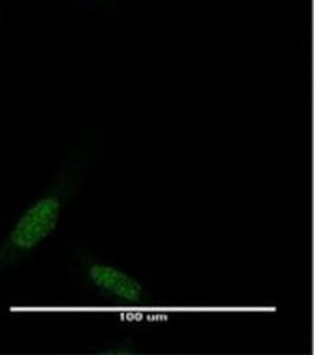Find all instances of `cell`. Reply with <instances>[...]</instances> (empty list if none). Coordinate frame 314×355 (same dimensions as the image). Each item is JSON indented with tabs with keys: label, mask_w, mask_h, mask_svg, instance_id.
<instances>
[{
	"label": "cell",
	"mask_w": 314,
	"mask_h": 355,
	"mask_svg": "<svg viewBox=\"0 0 314 355\" xmlns=\"http://www.w3.org/2000/svg\"><path fill=\"white\" fill-rule=\"evenodd\" d=\"M76 8L103 13L113 18H123L132 12V0H64Z\"/></svg>",
	"instance_id": "3"
},
{
	"label": "cell",
	"mask_w": 314,
	"mask_h": 355,
	"mask_svg": "<svg viewBox=\"0 0 314 355\" xmlns=\"http://www.w3.org/2000/svg\"><path fill=\"white\" fill-rule=\"evenodd\" d=\"M3 19V0H0V22Z\"/></svg>",
	"instance_id": "4"
},
{
	"label": "cell",
	"mask_w": 314,
	"mask_h": 355,
	"mask_svg": "<svg viewBox=\"0 0 314 355\" xmlns=\"http://www.w3.org/2000/svg\"><path fill=\"white\" fill-rule=\"evenodd\" d=\"M71 258L78 279L107 303L122 308H151L155 304L157 300L139 279L105 261L86 244L76 245Z\"/></svg>",
	"instance_id": "2"
},
{
	"label": "cell",
	"mask_w": 314,
	"mask_h": 355,
	"mask_svg": "<svg viewBox=\"0 0 314 355\" xmlns=\"http://www.w3.org/2000/svg\"><path fill=\"white\" fill-rule=\"evenodd\" d=\"M107 139L106 129L90 128L62 151L51 183L24 209L0 239V274L29 260L57 232L67 207L106 151Z\"/></svg>",
	"instance_id": "1"
}]
</instances>
